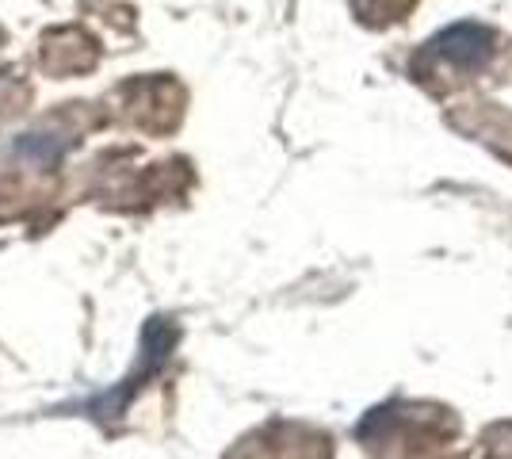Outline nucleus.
<instances>
[{
    "instance_id": "1",
    "label": "nucleus",
    "mask_w": 512,
    "mask_h": 459,
    "mask_svg": "<svg viewBox=\"0 0 512 459\" xmlns=\"http://www.w3.org/2000/svg\"><path fill=\"white\" fill-rule=\"evenodd\" d=\"M432 50L455 66H482L493 54V35L482 23H451L432 39Z\"/></svg>"
},
{
    "instance_id": "2",
    "label": "nucleus",
    "mask_w": 512,
    "mask_h": 459,
    "mask_svg": "<svg viewBox=\"0 0 512 459\" xmlns=\"http://www.w3.org/2000/svg\"><path fill=\"white\" fill-rule=\"evenodd\" d=\"M16 153H20L23 161H31V165H58L65 153V142L58 134H20L16 138Z\"/></svg>"
}]
</instances>
